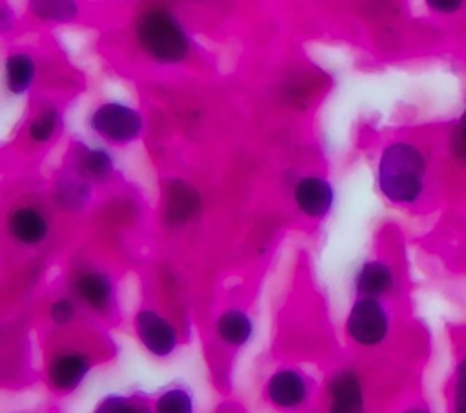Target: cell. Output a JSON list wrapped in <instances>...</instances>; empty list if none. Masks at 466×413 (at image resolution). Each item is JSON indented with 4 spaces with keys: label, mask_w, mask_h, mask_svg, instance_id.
I'll return each mask as SVG.
<instances>
[{
    "label": "cell",
    "mask_w": 466,
    "mask_h": 413,
    "mask_svg": "<svg viewBox=\"0 0 466 413\" xmlns=\"http://www.w3.org/2000/svg\"><path fill=\"white\" fill-rule=\"evenodd\" d=\"M155 413H193L191 393L182 388H173L162 393L155 404Z\"/></svg>",
    "instance_id": "cell-17"
},
{
    "label": "cell",
    "mask_w": 466,
    "mask_h": 413,
    "mask_svg": "<svg viewBox=\"0 0 466 413\" xmlns=\"http://www.w3.org/2000/svg\"><path fill=\"white\" fill-rule=\"evenodd\" d=\"M426 162L422 153L404 142L384 149L379 164V186L393 202H413L424 186Z\"/></svg>",
    "instance_id": "cell-1"
},
{
    "label": "cell",
    "mask_w": 466,
    "mask_h": 413,
    "mask_svg": "<svg viewBox=\"0 0 466 413\" xmlns=\"http://www.w3.org/2000/svg\"><path fill=\"white\" fill-rule=\"evenodd\" d=\"M408 413H422V411H408Z\"/></svg>",
    "instance_id": "cell-25"
},
{
    "label": "cell",
    "mask_w": 466,
    "mask_h": 413,
    "mask_svg": "<svg viewBox=\"0 0 466 413\" xmlns=\"http://www.w3.org/2000/svg\"><path fill=\"white\" fill-rule=\"evenodd\" d=\"M217 333L224 342L231 346H242L249 340L253 333V324L246 313L238 309H229L218 318Z\"/></svg>",
    "instance_id": "cell-14"
},
{
    "label": "cell",
    "mask_w": 466,
    "mask_h": 413,
    "mask_svg": "<svg viewBox=\"0 0 466 413\" xmlns=\"http://www.w3.org/2000/svg\"><path fill=\"white\" fill-rule=\"evenodd\" d=\"M451 151L457 158L466 160V111L462 113L461 120L455 126V131L451 136Z\"/></svg>",
    "instance_id": "cell-22"
},
{
    "label": "cell",
    "mask_w": 466,
    "mask_h": 413,
    "mask_svg": "<svg viewBox=\"0 0 466 413\" xmlns=\"http://www.w3.org/2000/svg\"><path fill=\"white\" fill-rule=\"evenodd\" d=\"M391 271L382 262H366L355 277V287L357 293L362 295V298H375L386 293L391 287Z\"/></svg>",
    "instance_id": "cell-12"
},
{
    "label": "cell",
    "mask_w": 466,
    "mask_h": 413,
    "mask_svg": "<svg viewBox=\"0 0 466 413\" xmlns=\"http://www.w3.org/2000/svg\"><path fill=\"white\" fill-rule=\"evenodd\" d=\"M137 333L140 342L157 357L169 355L177 346L175 327L158 313L142 309L137 315Z\"/></svg>",
    "instance_id": "cell-5"
},
{
    "label": "cell",
    "mask_w": 466,
    "mask_h": 413,
    "mask_svg": "<svg viewBox=\"0 0 466 413\" xmlns=\"http://www.w3.org/2000/svg\"><path fill=\"white\" fill-rule=\"evenodd\" d=\"M329 413H362L364 400L359 377L346 369L333 377L329 384Z\"/></svg>",
    "instance_id": "cell-6"
},
{
    "label": "cell",
    "mask_w": 466,
    "mask_h": 413,
    "mask_svg": "<svg viewBox=\"0 0 466 413\" xmlns=\"http://www.w3.org/2000/svg\"><path fill=\"white\" fill-rule=\"evenodd\" d=\"M31 11L44 20H69L76 13V5L73 2H31Z\"/></svg>",
    "instance_id": "cell-19"
},
{
    "label": "cell",
    "mask_w": 466,
    "mask_h": 413,
    "mask_svg": "<svg viewBox=\"0 0 466 413\" xmlns=\"http://www.w3.org/2000/svg\"><path fill=\"white\" fill-rule=\"evenodd\" d=\"M11 235L24 244H36L47 233L46 218L33 207L16 209L9 218Z\"/></svg>",
    "instance_id": "cell-11"
},
{
    "label": "cell",
    "mask_w": 466,
    "mask_h": 413,
    "mask_svg": "<svg viewBox=\"0 0 466 413\" xmlns=\"http://www.w3.org/2000/svg\"><path fill=\"white\" fill-rule=\"evenodd\" d=\"M268 397L279 408H297L306 398V382L293 369L277 371L268 382Z\"/></svg>",
    "instance_id": "cell-8"
},
{
    "label": "cell",
    "mask_w": 466,
    "mask_h": 413,
    "mask_svg": "<svg viewBox=\"0 0 466 413\" xmlns=\"http://www.w3.org/2000/svg\"><path fill=\"white\" fill-rule=\"evenodd\" d=\"M75 289L78 297L93 309H106L111 300V282L104 273H84L76 278Z\"/></svg>",
    "instance_id": "cell-13"
},
{
    "label": "cell",
    "mask_w": 466,
    "mask_h": 413,
    "mask_svg": "<svg viewBox=\"0 0 466 413\" xmlns=\"http://www.w3.org/2000/svg\"><path fill=\"white\" fill-rule=\"evenodd\" d=\"M56 118H58V115H56L55 109H51V111L40 115V116L31 124V136H33V140H36V142L47 140V138L53 135L55 127H56Z\"/></svg>",
    "instance_id": "cell-20"
},
{
    "label": "cell",
    "mask_w": 466,
    "mask_h": 413,
    "mask_svg": "<svg viewBox=\"0 0 466 413\" xmlns=\"http://www.w3.org/2000/svg\"><path fill=\"white\" fill-rule=\"evenodd\" d=\"M428 5L435 11H441V13H453L457 11L462 4L459 0H430Z\"/></svg>",
    "instance_id": "cell-24"
},
{
    "label": "cell",
    "mask_w": 466,
    "mask_h": 413,
    "mask_svg": "<svg viewBox=\"0 0 466 413\" xmlns=\"http://www.w3.org/2000/svg\"><path fill=\"white\" fill-rule=\"evenodd\" d=\"M76 171L84 178L102 180L111 171V158L102 149H84V153L76 158Z\"/></svg>",
    "instance_id": "cell-16"
},
{
    "label": "cell",
    "mask_w": 466,
    "mask_h": 413,
    "mask_svg": "<svg viewBox=\"0 0 466 413\" xmlns=\"http://www.w3.org/2000/svg\"><path fill=\"white\" fill-rule=\"evenodd\" d=\"M35 76V64L27 55H13L5 62V80L11 93H24Z\"/></svg>",
    "instance_id": "cell-15"
},
{
    "label": "cell",
    "mask_w": 466,
    "mask_h": 413,
    "mask_svg": "<svg viewBox=\"0 0 466 413\" xmlns=\"http://www.w3.org/2000/svg\"><path fill=\"white\" fill-rule=\"evenodd\" d=\"M140 45L160 62H178L187 55L189 42L173 15L162 9L144 13L137 24Z\"/></svg>",
    "instance_id": "cell-2"
},
{
    "label": "cell",
    "mask_w": 466,
    "mask_h": 413,
    "mask_svg": "<svg viewBox=\"0 0 466 413\" xmlns=\"http://www.w3.org/2000/svg\"><path fill=\"white\" fill-rule=\"evenodd\" d=\"M453 411L466 413V358L457 368L455 378V397H453Z\"/></svg>",
    "instance_id": "cell-21"
},
{
    "label": "cell",
    "mask_w": 466,
    "mask_h": 413,
    "mask_svg": "<svg viewBox=\"0 0 466 413\" xmlns=\"http://www.w3.org/2000/svg\"><path fill=\"white\" fill-rule=\"evenodd\" d=\"M93 129L111 142H129L142 129L140 115L120 102H107L95 109L91 115Z\"/></svg>",
    "instance_id": "cell-3"
},
{
    "label": "cell",
    "mask_w": 466,
    "mask_h": 413,
    "mask_svg": "<svg viewBox=\"0 0 466 413\" xmlns=\"http://www.w3.org/2000/svg\"><path fill=\"white\" fill-rule=\"evenodd\" d=\"M75 317V306L71 300L62 298L51 306V318L56 324H67Z\"/></svg>",
    "instance_id": "cell-23"
},
{
    "label": "cell",
    "mask_w": 466,
    "mask_h": 413,
    "mask_svg": "<svg viewBox=\"0 0 466 413\" xmlns=\"http://www.w3.org/2000/svg\"><path fill=\"white\" fill-rule=\"evenodd\" d=\"M295 200L302 213L324 217L333 204V189L324 178L306 176L295 187Z\"/></svg>",
    "instance_id": "cell-7"
},
{
    "label": "cell",
    "mask_w": 466,
    "mask_h": 413,
    "mask_svg": "<svg viewBox=\"0 0 466 413\" xmlns=\"http://www.w3.org/2000/svg\"><path fill=\"white\" fill-rule=\"evenodd\" d=\"M346 329L355 342L375 346L388 333V315L375 298H359L348 315Z\"/></svg>",
    "instance_id": "cell-4"
},
{
    "label": "cell",
    "mask_w": 466,
    "mask_h": 413,
    "mask_svg": "<svg viewBox=\"0 0 466 413\" xmlns=\"http://www.w3.org/2000/svg\"><path fill=\"white\" fill-rule=\"evenodd\" d=\"M95 413H151L146 404L137 402L129 397L122 395H107L104 397L98 406L95 408Z\"/></svg>",
    "instance_id": "cell-18"
},
{
    "label": "cell",
    "mask_w": 466,
    "mask_h": 413,
    "mask_svg": "<svg viewBox=\"0 0 466 413\" xmlns=\"http://www.w3.org/2000/svg\"><path fill=\"white\" fill-rule=\"evenodd\" d=\"M87 371H89V362L84 355L64 353L53 358L49 366V382L55 389L69 391L82 382Z\"/></svg>",
    "instance_id": "cell-9"
},
{
    "label": "cell",
    "mask_w": 466,
    "mask_h": 413,
    "mask_svg": "<svg viewBox=\"0 0 466 413\" xmlns=\"http://www.w3.org/2000/svg\"><path fill=\"white\" fill-rule=\"evenodd\" d=\"M198 209V195L195 189L184 182H171L167 189L166 218L171 224H182Z\"/></svg>",
    "instance_id": "cell-10"
}]
</instances>
